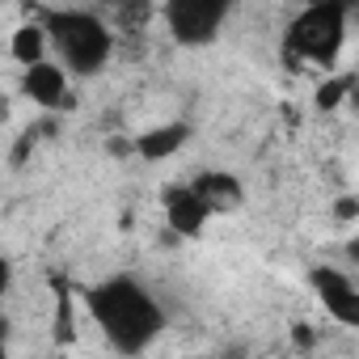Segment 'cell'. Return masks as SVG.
<instances>
[{
	"label": "cell",
	"mask_w": 359,
	"mask_h": 359,
	"mask_svg": "<svg viewBox=\"0 0 359 359\" xmlns=\"http://www.w3.org/2000/svg\"><path fill=\"white\" fill-rule=\"evenodd\" d=\"M187 135H191V127H187V123H165V127H156V131L140 135V140H135V152H140L144 161H165L169 152H177V148L187 144Z\"/></svg>",
	"instance_id": "9"
},
{
	"label": "cell",
	"mask_w": 359,
	"mask_h": 359,
	"mask_svg": "<svg viewBox=\"0 0 359 359\" xmlns=\"http://www.w3.org/2000/svg\"><path fill=\"white\" fill-rule=\"evenodd\" d=\"M89 313L93 321L102 325L106 342L123 355H135L144 351L161 330H165V313L161 304L152 300V292L127 275H114L106 279L102 287L89 292Z\"/></svg>",
	"instance_id": "1"
},
{
	"label": "cell",
	"mask_w": 359,
	"mask_h": 359,
	"mask_svg": "<svg viewBox=\"0 0 359 359\" xmlns=\"http://www.w3.org/2000/svg\"><path fill=\"white\" fill-rule=\"evenodd\" d=\"M165 216H169V229H173V233L195 237V233L208 224L212 208L199 199V191H195L191 182H177V187L165 191Z\"/></svg>",
	"instance_id": "6"
},
{
	"label": "cell",
	"mask_w": 359,
	"mask_h": 359,
	"mask_svg": "<svg viewBox=\"0 0 359 359\" xmlns=\"http://www.w3.org/2000/svg\"><path fill=\"white\" fill-rule=\"evenodd\" d=\"M342 93H346V85H342V81H330V85L317 93V106H321V110H330V106H338V102H342Z\"/></svg>",
	"instance_id": "11"
},
{
	"label": "cell",
	"mask_w": 359,
	"mask_h": 359,
	"mask_svg": "<svg viewBox=\"0 0 359 359\" xmlns=\"http://www.w3.org/2000/svg\"><path fill=\"white\" fill-rule=\"evenodd\" d=\"M313 292H317V300L325 304V313H330L338 325L359 330V287H355L342 271H334V266H313Z\"/></svg>",
	"instance_id": "5"
},
{
	"label": "cell",
	"mask_w": 359,
	"mask_h": 359,
	"mask_svg": "<svg viewBox=\"0 0 359 359\" xmlns=\"http://www.w3.org/2000/svg\"><path fill=\"white\" fill-rule=\"evenodd\" d=\"M187 359H199V355H187Z\"/></svg>",
	"instance_id": "14"
},
{
	"label": "cell",
	"mask_w": 359,
	"mask_h": 359,
	"mask_svg": "<svg viewBox=\"0 0 359 359\" xmlns=\"http://www.w3.org/2000/svg\"><path fill=\"white\" fill-rule=\"evenodd\" d=\"M191 187L199 191V199L212 212H224V208H237L241 203V182H237V177H229V173H220V169H208L203 177H195Z\"/></svg>",
	"instance_id": "8"
},
{
	"label": "cell",
	"mask_w": 359,
	"mask_h": 359,
	"mask_svg": "<svg viewBox=\"0 0 359 359\" xmlns=\"http://www.w3.org/2000/svg\"><path fill=\"white\" fill-rule=\"evenodd\" d=\"M43 26L60 55V68L81 72V76L106 68V60L114 51V34L102 26V18H93L85 9H51V13H43Z\"/></svg>",
	"instance_id": "2"
},
{
	"label": "cell",
	"mask_w": 359,
	"mask_h": 359,
	"mask_svg": "<svg viewBox=\"0 0 359 359\" xmlns=\"http://www.w3.org/2000/svg\"><path fill=\"white\" fill-rule=\"evenodd\" d=\"M47 47H51L47 26H43V22H30V26H22V30L13 34L9 55H13L22 68H34V64H43V60H47Z\"/></svg>",
	"instance_id": "10"
},
{
	"label": "cell",
	"mask_w": 359,
	"mask_h": 359,
	"mask_svg": "<svg viewBox=\"0 0 359 359\" xmlns=\"http://www.w3.org/2000/svg\"><path fill=\"white\" fill-rule=\"evenodd\" d=\"M342 30H346V13L342 5H313L304 9L292 30H287V51L304 64H334L338 47H342Z\"/></svg>",
	"instance_id": "3"
},
{
	"label": "cell",
	"mask_w": 359,
	"mask_h": 359,
	"mask_svg": "<svg viewBox=\"0 0 359 359\" xmlns=\"http://www.w3.org/2000/svg\"><path fill=\"white\" fill-rule=\"evenodd\" d=\"M338 216H346V220H351V216H359V203H355V199H342V208H338Z\"/></svg>",
	"instance_id": "12"
},
{
	"label": "cell",
	"mask_w": 359,
	"mask_h": 359,
	"mask_svg": "<svg viewBox=\"0 0 359 359\" xmlns=\"http://www.w3.org/2000/svg\"><path fill=\"white\" fill-rule=\"evenodd\" d=\"M346 258L359 266V237H351V241H346Z\"/></svg>",
	"instance_id": "13"
},
{
	"label": "cell",
	"mask_w": 359,
	"mask_h": 359,
	"mask_svg": "<svg viewBox=\"0 0 359 359\" xmlns=\"http://www.w3.org/2000/svg\"><path fill=\"white\" fill-rule=\"evenodd\" d=\"M26 97L34 102V106H64V97H68V72L60 68V60H43V64H34V68H26Z\"/></svg>",
	"instance_id": "7"
},
{
	"label": "cell",
	"mask_w": 359,
	"mask_h": 359,
	"mask_svg": "<svg viewBox=\"0 0 359 359\" xmlns=\"http://www.w3.org/2000/svg\"><path fill=\"white\" fill-rule=\"evenodd\" d=\"M224 22H229V5H212V0H173L165 9V26L173 43H182V47L212 43Z\"/></svg>",
	"instance_id": "4"
}]
</instances>
